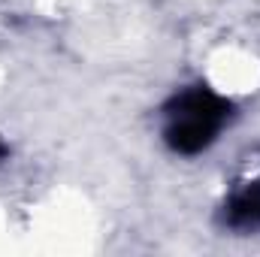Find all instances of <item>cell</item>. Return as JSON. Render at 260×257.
Here are the masks:
<instances>
[{
  "label": "cell",
  "mask_w": 260,
  "mask_h": 257,
  "mask_svg": "<svg viewBox=\"0 0 260 257\" xmlns=\"http://www.w3.org/2000/svg\"><path fill=\"white\" fill-rule=\"evenodd\" d=\"M230 118L233 103L224 94L212 91L209 85L185 88L164 106V142L176 154H200L218 139Z\"/></svg>",
  "instance_id": "cell-1"
},
{
  "label": "cell",
  "mask_w": 260,
  "mask_h": 257,
  "mask_svg": "<svg viewBox=\"0 0 260 257\" xmlns=\"http://www.w3.org/2000/svg\"><path fill=\"white\" fill-rule=\"evenodd\" d=\"M224 224L239 233L260 230V179L239 185L224 203Z\"/></svg>",
  "instance_id": "cell-2"
},
{
  "label": "cell",
  "mask_w": 260,
  "mask_h": 257,
  "mask_svg": "<svg viewBox=\"0 0 260 257\" xmlns=\"http://www.w3.org/2000/svg\"><path fill=\"white\" fill-rule=\"evenodd\" d=\"M3 157H6V145H0V160H3Z\"/></svg>",
  "instance_id": "cell-3"
}]
</instances>
